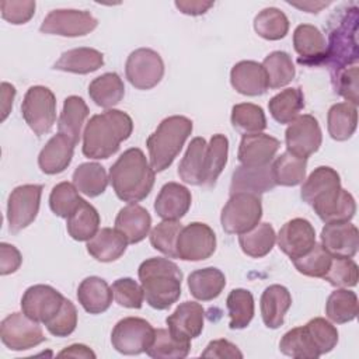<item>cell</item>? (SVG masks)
Segmentation results:
<instances>
[{
  "label": "cell",
  "instance_id": "cell-1",
  "mask_svg": "<svg viewBox=\"0 0 359 359\" xmlns=\"http://www.w3.org/2000/svg\"><path fill=\"white\" fill-rule=\"evenodd\" d=\"M133 130L132 118L119 109H107L91 116L83 132V154L88 158H108L119 150Z\"/></svg>",
  "mask_w": 359,
  "mask_h": 359
},
{
  "label": "cell",
  "instance_id": "cell-2",
  "mask_svg": "<svg viewBox=\"0 0 359 359\" xmlns=\"http://www.w3.org/2000/svg\"><path fill=\"white\" fill-rule=\"evenodd\" d=\"M154 170L137 147L125 150L109 170V181L116 196L129 203L143 201L154 185Z\"/></svg>",
  "mask_w": 359,
  "mask_h": 359
},
{
  "label": "cell",
  "instance_id": "cell-3",
  "mask_svg": "<svg viewBox=\"0 0 359 359\" xmlns=\"http://www.w3.org/2000/svg\"><path fill=\"white\" fill-rule=\"evenodd\" d=\"M137 273L150 307L165 310L180 299L182 272L168 258H149L140 264Z\"/></svg>",
  "mask_w": 359,
  "mask_h": 359
},
{
  "label": "cell",
  "instance_id": "cell-4",
  "mask_svg": "<svg viewBox=\"0 0 359 359\" xmlns=\"http://www.w3.org/2000/svg\"><path fill=\"white\" fill-rule=\"evenodd\" d=\"M339 11L334 15L335 21L330 28V42L323 60L328 66L332 79L349 65L353 66L359 56L356 41L358 7L351 6Z\"/></svg>",
  "mask_w": 359,
  "mask_h": 359
},
{
  "label": "cell",
  "instance_id": "cell-5",
  "mask_svg": "<svg viewBox=\"0 0 359 359\" xmlns=\"http://www.w3.org/2000/svg\"><path fill=\"white\" fill-rule=\"evenodd\" d=\"M191 132L192 121L187 116L172 115L163 119L146 142L151 168L157 172L168 168L180 154Z\"/></svg>",
  "mask_w": 359,
  "mask_h": 359
},
{
  "label": "cell",
  "instance_id": "cell-6",
  "mask_svg": "<svg viewBox=\"0 0 359 359\" xmlns=\"http://www.w3.org/2000/svg\"><path fill=\"white\" fill-rule=\"evenodd\" d=\"M262 217V203L258 195L233 194L222 209L220 223L229 234H243L254 229Z\"/></svg>",
  "mask_w": 359,
  "mask_h": 359
},
{
  "label": "cell",
  "instance_id": "cell-7",
  "mask_svg": "<svg viewBox=\"0 0 359 359\" xmlns=\"http://www.w3.org/2000/svg\"><path fill=\"white\" fill-rule=\"evenodd\" d=\"M21 112L25 123L36 135L48 133L56 121L55 94L43 86H32L24 95Z\"/></svg>",
  "mask_w": 359,
  "mask_h": 359
},
{
  "label": "cell",
  "instance_id": "cell-8",
  "mask_svg": "<svg viewBox=\"0 0 359 359\" xmlns=\"http://www.w3.org/2000/svg\"><path fill=\"white\" fill-rule=\"evenodd\" d=\"M125 74L135 88L150 90L161 81L164 76V62L156 50L139 48L128 56Z\"/></svg>",
  "mask_w": 359,
  "mask_h": 359
},
{
  "label": "cell",
  "instance_id": "cell-9",
  "mask_svg": "<svg viewBox=\"0 0 359 359\" xmlns=\"http://www.w3.org/2000/svg\"><path fill=\"white\" fill-rule=\"evenodd\" d=\"M42 189V185L25 184L11 191L7 201V220L11 233H18L36 219Z\"/></svg>",
  "mask_w": 359,
  "mask_h": 359
},
{
  "label": "cell",
  "instance_id": "cell-10",
  "mask_svg": "<svg viewBox=\"0 0 359 359\" xmlns=\"http://www.w3.org/2000/svg\"><path fill=\"white\" fill-rule=\"evenodd\" d=\"M154 338L151 324L139 317L119 320L111 334L112 346L123 355H139L146 352Z\"/></svg>",
  "mask_w": 359,
  "mask_h": 359
},
{
  "label": "cell",
  "instance_id": "cell-11",
  "mask_svg": "<svg viewBox=\"0 0 359 359\" xmlns=\"http://www.w3.org/2000/svg\"><path fill=\"white\" fill-rule=\"evenodd\" d=\"M0 338L11 351H27L46 339L39 323L24 313H11L1 321Z\"/></svg>",
  "mask_w": 359,
  "mask_h": 359
},
{
  "label": "cell",
  "instance_id": "cell-12",
  "mask_svg": "<svg viewBox=\"0 0 359 359\" xmlns=\"http://www.w3.org/2000/svg\"><path fill=\"white\" fill-rule=\"evenodd\" d=\"M216 250V234L205 223L184 226L177 238V257L184 261H203Z\"/></svg>",
  "mask_w": 359,
  "mask_h": 359
},
{
  "label": "cell",
  "instance_id": "cell-13",
  "mask_svg": "<svg viewBox=\"0 0 359 359\" xmlns=\"http://www.w3.org/2000/svg\"><path fill=\"white\" fill-rule=\"evenodd\" d=\"M98 21L84 10H52L41 24V32L60 36H84L90 34Z\"/></svg>",
  "mask_w": 359,
  "mask_h": 359
},
{
  "label": "cell",
  "instance_id": "cell-14",
  "mask_svg": "<svg viewBox=\"0 0 359 359\" xmlns=\"http://www.w3.org/2000/svg\"><path fill=\"white\" fill-rule=\"evenodd\" d=\"M285 142L289 153L307 158L320 149L323 142L318 121L309 114L299 115L289 123L285 132Z\"/></svg>",
  "mask_w": 359,
  "mask_h": 359
},
{
  "label": "cell",
  "instance_id": "cell-15",
  "mask_svg": "<svg viewBox=\"0 0 359 359\" xmlns=\"http://www.w3.org/2000/svg\"><path fill=\"white\" fill-rule=\"evenodd\" d=\"M65 297L49 285L29 286L21 297V310L36 323L46 324L62 307Z\"/></svg>",
  "mask_w": 359,
  "mask_h": 359
},
{
  "label": "cell",
  "instance_id": "cell-16",
  "mask_svg": "<svg viewBox=\"0 0 359 359\" xmlns=\"http://www.w3.org/2000/svg\"><path fill=\"white\" fill-rule=\"evenodd\" d=\"M276 241L280 251L293 261L313 248L316 244V231L309 220L296 217L280 227Z\"/></svg>",
  "mask_w": 359,
  "mask_h": 359
},
{
  "label": "cell",
  "instance_id": "cell-17",
  "mask_svg": "<svg viewBox=\"0 0 359 359\" xmlns=\"http://www.w3.org/2000/svg\"><path fill=\"white\" fill-rule=\"evenodd\" d=\"M321 245L334 258H352L359 247L356 226L349 222L325 223L321 230Z\"/></svg>",
  "mask_w": 359,
  "mask_h": 359
},
{
  "label": "cell",
  "instance_id": "cell-18",
  "mask_svg": "<svg viewBox=\"0 0 359 359\" xmlns=\"http://www.w3.org/2000/svg\"><path fill=\"white\" fill-rule=\"evenodd\" d=\"M310 206L324 223L349 222L356 212L353 196L341 187L327 191Z\"/></svg>",
  "mask_w": 359,
  "mask_h": 359
},
{
  "label": "cell",
  "instance_id": "cell-19",
  "mask_svg": "<svg viewBox=\"0 0 359 359\" xmlns=\"http://www.w3.org/2000/svg\"><path fill=\"white\" fill-rule=\"evenodd\" d=\"M279 140L266 133L243 135L238 146V161L245 167H262L271 164L279 150Z\"/></svg>",
  "mask_w": 359,
  "mask_h": 359
},
{
  "label": "cell",
  "instance_id": "cell-20",
  "mask_svg": "<svg viewBox=\"0 0 359 359\" xmlns=\"http://www.w3.org/2000/svg\"><path fill=\"white\" fill-rule=\"evenodd\" d=\"M205 310L196 302L181 303L172 314L165 318L168 331L184 341H191L201 335L203 330Z\"/></svg>",
  "mask_w": 359,
  "mask_h": 359
},
{
  "label": "cell",
  "instance_id": "cell-21",
  "mask_svg": "<svg viewBox=\"0 0 359 359\" xmlns=\"http://www.w3.org/2000/svg\"><path fill=\"white\" fill-rule=\"evenodd\" d=\"M192 196L187 187L178 182H167L161 187L154 210L163 220H180L191 208Z\"/></svg>",
  "mask_w": 359,
  "mask_h": 359
},
{
  "label": "cell",
  "instance_id": "cell-22",
  "mask_svg": "<svg viewBox=\"0 0 359 359\" xmlns=\"http://www.w3.org/2000/svg\"><path fill=\"white\" fill-rule=\"evenodd\" d=\"M276 187L271 164L262 167H245L238 165L231 177L230 195L233 194H252L261 195Z\"/></svg>",
  "mask_w": 359,
  "mask_h": 359
},
{
  "label": "cell",
  "instance_id": "cell-23",
  "mask_svg": "<svg viewBox=\"0 0 359 359\" xmlns=\"http://www.w3.org/2000/svg\"><path fill=\"white\" fill-rule=\"evenodd\" d=\"M293 46L300 65H320L324 60L327 43L321 31L311 24H300L293 32Z\"/></svg>",
  "mask_w": 359,
  "mask_h": 359
},
{
  "label": "cell",
  "instance_id": "cell-24",
  "mask_svg": "<svg viewBox=\"0 0 359 359\" xmlns=\"http://www.w3.org/2000/svg\"><path fill=\"white\" fill-rule=\"evenodd\" d=\"M230 83L233 88L243 95H261L268 90L266 73L261 63L254 60H241L231 67Z\"/></svg>",
  "mask_w": 359,
  "mask_h": 359
},
{
  "label": "cell",
  "instance_id": "cell-25",
  "mask_svg": "<svg viewBox=\"0 0 359 359\" xmlns=\"http://www.w3.org/2000/svg\"><path fill=\"white\" fill-rule=\"evenodd\" d=\"M76 143L67 136L57 133L52 136L38 156V164L45 174H59L72 163Z\"/></svg>",
  "mask_w": 359,
  "mask_h": 359
},
{
  "label": "cell",
  "instance_id": "cell-26",
  "mask_svg": "<svg viewBox=\"0 0 359 359\" xmlns=\"http://www.w3.org/2000/svg\"><path fill=\"white\" fill-rule=\"evenodd\" d=\"M151 217L149 212L136 203H129L122 208L115 219V230H118L128 244L140 243L150 231Z\"/></svg>",
  "mask_w": 359,
  "mask_h": 359
},
{
  "label": "cell",
  "instance_id": "cell-27",
  "mask_svg": "<svg viewBox=\"0 0 359 359\" xmlns=\"http://www.w3.org/2000/svg\"><path fill=\"white\" fill-rule=\"evenodd\" d=\"M112 289L102 278L88 276L79 285L77 300L90 314H101L107 311L112 303Z\"/></svg>",
  "mask_w": 359,
  "mask_h": 359
},
{
  "label": "cell",
  "instance_id": "cell-28",
  "mask_svg": "<svg viewBox=\"0 0 359 359\" xmlns=\"http://www.w3.org/2000/svg\"><path fill=\"white\" fill-rule=\"evenodd\" d=\"M292 306V296L282 285L268 286L261 296V316L268 328L276 330L283 324L285 314Z\"/></svg>",
  "mask_w": 359,
  "mask_h": 359
},
{
  "label": "cell",
  "instance_id": "cell-29",
  "mask_svg": "<svg viewBox=\"0 0 359 359\" xmlns=\"http://www.w3.org/2000/svg\"><path fill=\"white\" fill-rule=\"evenodd\" d=\"M126 238L115 229L104 227L87 241L88 254L100 262H112L126 251Z\"/></svg>",
  "mask_w": 359,
  "mask_h": 359
},
{
  "label": "cell",
  "instance_id": "cell-30",
  "mask_svg": "<svg viewBox=\"0 0 359 359\" xmlns=\"http://www.w3.org/2000/svg\"><path fill=\"white\" fill-rule=\"evenodd\" d=\"M206 147L203 137H194L178 165L180 178L191 185H203L206 167Z\"/></svg>",
  "mask_w": 359,
  "mask_h": 359
},
{
  "label": "cell",
  "instance_id": "cell-31",
  "mask_svg": "<svg viewBox=\"0 0 359 359\" xmlns=\"http://www.w3.org/2000/svg\"><path fill=\"white\" fill-rule=\"evenodd\" d=\"M104 65V56L94 48H74L63 52L55 62L53 69L76 74H87Z\"/></svg>",
  "mask_w": 359,
  "mask_h": 359
},
{
  "label": "cell",
  "instance_id": "cell-32",
  "mask_svg": "<svg viewBox=\"0 0 359 359\" xmlns=\"http://www.w3.org/2000/svg\"><path fill=\"white\" fill-rule=\"evenodd\" d=\"M226 286L224 273L213 266L196 269L188 276V287L191 294L202 302L216 299Z\"/></svg>",
  "mask_w": 359,
  "mask_h": 359
},
{
  "label": "cell",
  "instance_id": "cell-33",
  "mask_svg": "<svg viewBox=\"0 0 359 359\" xmlns=\"http://www.w3.org/2000/svg\"><path fill=\"white\" fill-rule=\"evenodd\" d=\"M66 220L67 233L76 241H88L97 234L100 227V215L86 199H81Z\"/></svg>",
  "mask_w": 359,
  "mask_h": 359
},
{
  "label": "cell",
  "instance_id": "cell-34",
  "mask_svg": "<svg viewBox=\"0 0 359 359\" xmlns=\"http://www.w3.org/2000/svg\"><path fill=\"white\" fill-rule=\"evenodd\" d=\"M88 116V107L79 95H70L63 102V109L57 122L59 133L67 136L76 144L81 136V128Z\"/></svg>",
  "mask_w": 359,
  "mask_h": 359
},
{
  "label": "cell",
  "instance_id": "cell-35",
  "mask_svg": "<svg viewBox=\"0 0 359 359\" xmlns=\"http://www.w3.org/2000/svg\"><path fill=\"white\" fill-rule=\"evenodd\" d=\"M90 98L101 108H112L125 95V86L116 73H104L88 86Z\"/></svg>",
  "mask_w": 359,
  "mask_h": 359
},
{
  "label": "cell",
  "instance_id": "cell-36",
  "mask_svg": "<svg viewBox=\"0 0 359 359\" xmlns=\"http://www.w3.org/2000/svg\"><path fill=\"white\" fill-rule=\"evenodd\" d=\"M272 118L279 123H290L304 108V95L299 87L285 88L273 95L268 102Z\"/></svg>",
  "mask_w": 359,
  "mask_h": 359
},
{
  "label": "cell",
  "instance_id": "cell-37",
  "mask_svg": "<svg viewBox=\"0 0 359 359\" xmlns=\"http://www.w3.org/2000/svg\"><path fill=\"white\" fill-rule=\"evenodd\" d=\"M358 111L349 102H337L328 109L327 128L334 140H348L356 130Z\"/></svg>",
  "mask_w": 359,
  "mask_h": 359
},
{
  "label": "cell",
  "instance_id": "cell-38",
  "mask_svg": "<svg viewBox=\"0 0 359 359\" xmlns=\"http://www.w3.org/2000/svg\"><path fill=\"white\" fill-rule=\"evenodd\" d=\"M306 167L307 158L297 157L287 150L271 163L275 184L282 187H296L302 184L306 178Z\"/></svg>",
  "mask_w": 359,
  "mask_h": 359
},
{
  "label": "cell",
  "instance_id": "cell-39",
  "mask_svg": "<svg viewBox=\"0 0 359 359\" xmlns=\"http://www.w3.org/2000/svg\"><path fill=\"white\" fill-rule=\"evenodd\" d=\"M108 175L105 168L98 163H83L73 172V184L79 192L95 198L108 187Z\"/></svg>",
  "mask_w": 359,
  "mask_h": 359
},
{
  "label": "cell",
  "instance_id": "cell-40",
  "mask_svg": "<svg viewBox=\"0 0 359 359\" xmlns=\"http://www.w3.org/2000/svg\"><path fill=\"white\" fill-rule=\"evenodd\" d=\"M275 241L276 234L269 223H258L254 229L238 236L243 252L252 258H262L269 254Z\"/></svg>",
  "mask_w": 359,
  "mask_h": 359
},
{
  "label": "cell",
  "instance_id": "cell-41",
  "mask_svg": "<svg viewBox=\"0 0 359 359\" xmlns=\"http://www.w3.org/2000/svg\"><path fill=\"white\" fill-rule=\"evenodd\" d=\"M189 349L191 341L174 337L168 328H157L146 353L154 359H182L189 353Z\"/></svg>",
  "mask_w": 359,
  "mask_h": 359
},
{
  "label": "cell",
  "instance_id": "cell-42",
  "mask_svg": "<svg viewBox=\"0 0 359 359\" xmlns=\"http://www.w3.org/2000/svg\"><path fill=\"white\" fill-rule=\"evenodd\" d=\"M279 351L296 359H316L321 356L304 325L289 330L279 342Z\"/></svg>",
  "mask_w": 359,
  "mask_h": 359
},
{
  "label": "cell",
  "instance_id": "cell-43",
  "mask_svg": "<svg viewBox=\"0 0 359 359\" xmlns=\"http://www.w3.org/2000/svg\"><path fill=\"white\" fill-rule=\"evenodd\" d=\"M261 65L266 73L268 88L285 87L296 74L292 57L283 50L271 52Z\"/></svg>",
  "mask_w": 359,
  "mask_h": 359
},
{
  "label": "cell",
  "instance_id": "cell-44",
  "mask_svg": "<svg viewBox=\"0 0 359 359\" xmlns=\"http://www.w3.org/2000/svg\"><path fill=\"white\" fill-rule=\"evenodd\" d=\"M327 317L337 324H344L356 318L358 297L356 293L346 287H339L332 292L325 303Z\"/></svg>",
  "mask_w": 359,
  "mask_h": 359
},
{
  "label": "cell",
  "instance_id": "cell-45",
  "mask_svg": "<svg viewBox=\"0 0 359 359\" xmlns=\"http://www.w3.org/2000/svg\"><path fill=\"white\" fill-rule=\"evenodd\" d=\"M254 29L264 39L278 41L286 36L289 31V20L279 8L266 7L255 15Z\"/></svg>",
  "mask_w": 359,
  "mask_h": 359
},
{
  "label": "cell",
  "instance_id": "cell-46",
  "mask_svg": "<svg viewBox=\"0 0 359 359\" xmlns=\"http://www.w3.org/2000/svg\"><path fill=\"white\" fill-rule=\"evenodd\" d=\"M337 187H341L339 174L331 167L321 165L317 167L304 181L300 195L306 203L311 205L318 196Z\"/></svg>",
  "mask_w": 359,
  "mask_h": 359
},
{
  "label": "cell",
  "instance_id": "cell-47",
  "mask_svg": "<svg viewBox=\"0 0 359 359\" xmlns=\"http://www.w3.org/2000/svg\"><path fill=\"white\" fill-rule=\"evenodd\" d=\"M231 330L245 328L254 317V297L247 289H233L226 300Z\"/></svg>",
  "mask_w": 359,
  "mask_h": 359
},
{
  "label": "cell",
  "instance_id": "cell-48",
  "mask_svg": "<svg viewBox=\"0 0 359 359\" xmlns=\"http://www.w3.org/2000/svg\"><path fill=\"white\" fill-rule=\"evenodd\" d=\"M231 123L243 135L261 133L266 128L264 109L251 102L236 104L231 108Z\"/></svg>",
  "mask_w": 359,
  "mask_h": 359
},
{
  "label": "cell",
  "instance_id": "cell-49",
  "mask_svg": "<svg viewBox=\"0 0 359 359\" xmlns=\"http://www.w3.org/2000/svg\"><path fill=\"white\" fill-rule=\"evenodd\" d=\"M229 140L224 135H213L206 147V167H205V182L206 187H213L217 177L223 171L227 163Z\"/></svg>",
  "mask_w": 359,
  "mask_h": 359
},
{
  "label": "cell",
  "instance_id": "cell-50",
  "mask_svg": "<svg viewBox=\"0 0 359 359\" xmlns=\"http://www.w3.org/2000/svg\"><path fill=\"white\" fill-rule=\"evenodd\" d=\"M184 226L178 220H163L150 231V244L154 250L167 255L177 257V238Z\"/></svg>",
  "mask_w": 359,
  "mask_h": 359
},
{
  "label": "cell",
  "instance_id": "cell-51",
  "mask_svg": "<svg viewBox=\"0 0 359 359\" xmlns=\"http://www.w3.org/2000/svg\"><path fill=\"white\" fill-rule=\"evenodd\" d=\"M331 262L332 257L321 244L317 243L304 255L293 259L294 268L300 273L311 278H324V275L331 266Z\"/></svg>",
  "mask_w": 359,
  "mask_h": 359
},
{
  "label": "cell",
  "instance_id": "cell-52",
  "mask_svg": "<svg viewBox=\"0 0 359 359\" xmlns=\"http://www.w3.org/2000/svg\"><path fill=\"white\" fill-rule=\"evenodd\" d=\"M81 199L83 198L79 195L74 184L65 181L53 187L49 195V206L56 216L67 219L79 206Z\"/></svg>",
  "mask_w": 359,
  "mask_h": 359
},
{
  "label": "cell",
  "instance_id": "cell-53",
  "mask_svg": "<svg viewBox=\"0 0 359 359\" xmlns=\"http://www.w3.org/2000/svg\"><path fill=\"white\" fill-rule=\"evenodd\" d=\"M358 265L352 258H334L324 280L335 287H352L358 283Z\"/></svg>",
  "mask_w": 359,
  "mask_h": 359
},
{
  "label": "cell",
  "instance_id": "cell-54",
  "mask_svg": "<svg viewBox=\"0 0 359 359\" xmlns=\"http://www.w3.org/2000/svg\"><path fill=\"white\" fill-rule=\"evenodd\" d=\"M304 327L309 331L320 355L331 352L338 344V331L325 318H313Z\"/></svg>",
  "mask_w": 359,
  "mask_h": 359
},
{
  "label": "cell",
  "instance_id": "cell-55",
  "mask_svg": "<svg viewBox=\"0 0 359 359\" xmlns=\"http://www.w3.org/2000/svg\"><path fill=\"white\" fill-rule=\"evenodd\" d=\"M112 293L115 302L128 309H140L143 304V289L142 286L132 278H119L116 279L112 286Z\"/></svg>",
  "mask_w": 359,
  "mask_h": 359
},
{
  "label": "cell",
  "instance_id": "cell-56",
  "mask_svg": "<svg viewBox=\"0 0 359 359\" xmlns=\"http://www.w3.org/2000/svg\"><path fill=\"white\" fill-rule=\"evenodd\" d=\"M77 325V310L76 306L65 299L60 310L45 324L48 331L55 337H67L70 335Z\"/></svg>",
  "mask_w": 359,
  "mask_h": 359
},
{
  "label": "cell",
  "instance_id": "cell-57",
  "mask_svg": "<svg viewBox=\"0 0 359 359\" xmlns=\"http://www.w3.org/2000/svg\"><path fill=\"white\" fill-rule=\"evenodd\" d=\"M0 8H1V17L14 24V25H20V24H25L28 22L34 13H35V1L32 0H3L0 3Z\"/></svg>",
  "mask_w": 359,
  "mask_h": 359
},
{
  "label": "cell",
  "instance_id": "cell-58",
  "mask_svg": "<svg viewBox=\"0 0 359 359\" xmlns=\"http://www.w3.org/2000/svg\"><path fill=\"white\" fill-rule=\"evenodd\" d=\"M335 83V91L346 100V102L352 105L359 104L358 98V66H349L344 70H341L334 79Z\"/></svg>",
  "mask_w": 359,
  "mask_h": 359
},
{
  "label": "cell",
  "instance_id": "cell-59",
  "mask_svg": "<svg viewBox=\"0 0 359 359\" xmlns=\"http://www.w3.org/2000/svg\"><path fill=\"white\" fill-rule=\"evenodd\" d=\"M201 356H203V358H219V359H223V358L241 359L243 353L230 341H227V339H215V341H210L208 344V346L201 353Z\"/></svg>",
  "mask_w": 359,
  "mask_h": 359
},
{
  "label": "cell",
  "instance_id": "cell-60",
  "mask_svg": "<svg viewBox=\"0 0 359 359\" xmlns=\"http://www.w3.org/2000/svg\"><path fill=\"white\" fill-rule=\"evenodd\" d=\"M22 262L20 251L7 243L0 244V273L8 275L15 272Z\"/></svg>",
  "mask_w": 359,
  "mask_h": 359
},
{
  "label": "cell",
  "instance_id": "cell-61",
  "mask_svg": "<svg viewBox=\"0 0 359 359\" xmlns=\"http://www.w3.org/2000/svg\"><path fill=\"white\" fill-rule=\"evenodd\" d=\"M175 7L187 15H202L210 7H213V1L203 0H177Z\"/></svg>",
  "mask_w": 359,
  "mask_h": 359
},
{
  "label": "cell",
  "instance_id": "cell-62",
  "mask_svg": "<svg viewBox=\"0 0 359 359\" xmlns=\"http://www.w3.org/2000/svg\"><path fill=\"white\" fill-rule=\"evenodd\" d=\"M14 97H15L14 86H11L6 81L1 83V121H4L7 118V115L10 114Z\"/></svg>",
  "mask_w": 359,
  "mask_h": 359
},
{
  "label": "cell",
  "instance_id": "cell-63",
  "mask_svg": "<svg viewBox=\"0 0 359 359\" xmlns=\"http://www.w3.org/2000/svg\"><path fill=\"white\" fill-rule=\"evenodd\" d=\"M57 356L63 358V356H70V358H86V359H94L95 353L86 345L83 344H73L67 348H65L63 351H60L57 353Z\"/></svg>",
  "mask_w": 359,
  "mask_h": 359
},
{
  "label": "cell",
  "instance_id": "cell-64",
  "mask_svg": "<svg viewBox=\"0 0 359 359\" xmlns=\"http://www.w3.org/2000/svg\"><path fill=\"white\" fill-rule=\"evenodd\" d=\"M293 7H297L300 10H304L307 13H318L321 8L327 7L330 3L328 1H303V3H290Z\"/></svg>",
  "mask_w": 359,
  "mask_h": 359
}]
</instances>
